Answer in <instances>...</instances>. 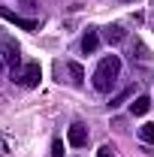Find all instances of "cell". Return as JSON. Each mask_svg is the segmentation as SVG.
<instances>
[{
  "label": "cell",
  "mask_w": 154,
  "mask_h": 157,
  "mask_svg": "<svg viewBox=\"0 0 154 157\" xmlns=\"http://www.w3.org/2000/svg\"><path fill=\"white\" fill-rule=\"evenodd\" d=\"M118 73H121V58L118 55H106V58L97 63V70H94V88L97 91H112L115 88V82H118Z\"/></svg>",
  "instance_id": "1"
},
{
  "label": "cell",
  "mask_w": 154,
  "mask_h": 157,
  "mask_svg": "<svg viewBox=\"0 0 154 157\" xmlns=\"http://www.w3.org/2000/svg\"><path fill=\"white\" fill-rule=\"evenodd\" d=\"M39 78H42V70H39L37 60H30L24 67H12V82H18L21 88H37Z\"/></svg>",
  "instance_id": "2"
},
{
  "label": "cell",
  "mask_w": 154,
  "mask_h": 157,
  "mask_svg": "<svg viewBox=\"0 0 154 157\" xmlns=\"http://www.w3.org/2000/svg\"><path fill=\"white\" fill-rule=\"evenodd\" d=\"M0 60H6L9 67H21V48H18V42L3 39V42H0Z\"/></svg>",
  "instance_id": "3"
},
{
  "label": "cell",
  "mask_w": 154,
  "mask_h": 157,
  "mask_svg": "<svg viewBox=\"0 0 154 157\" xmlns=\"http://www.w3.org/2000/svg\"><path fill=\"white\" fill-rule=\"evenodd\" d=\"M0 18H6L9 24H15V27H21V30H37V21L33 18H21L18 12H12L9 6H0Z\"/></svg>",
  "instance_id": "4"
},
{
  "label": "cell",
  "mask_w": 154,
  "mask_h": 157,
  "mask_svg": "<svg viewBox=\"0 0 154 157\" xmlns=\"http://www.w3.org/2000/svg\"><path fill=\"white\" fill-rule=\"evenodd\" d=\"M67 142H70L73 148H85V145H88V127H85V124H73V127L67 130Z\"/></svg>",
  "instance_id": "5"
},
{
  "label": "cell",
  "mask_w": 154,
  "mask_h": 157,
  "mask_svg": "<svg viewBox=\"0 0 154 157\" xmlns=\"http://www.w3.org/2000/svg\"><path fill=\"white\" fill-rule=\"evenodd\" d=\"M97 48H100V33H97V27H88V33L82 36V52L85 55H94Z\"/></svg>",
  "instance_id": "6"
},
{
  "label": "cell",
  "mask_w": 154,
  "mask_h": 157,
  "mask_svg": "<svg viewBox=\"0 0 154 157\" xmlns=\"http://www.w3.org/2000/svg\"><path fill=\"white\" fill-rule=\"evenodd\" d=\"M124 36H127V30H124L121 24H109V27H106V39H109L112 45H118V42H124Z\"/></svg>",
  "instance_id": "7"
},
{
  "label": "cell",
  "mask_w": 154,
  "mask_h": 157,
  "mask_svg": "<svg viewBox=\"0 0 154 157\" xmlns=\"http://www.w3.org/2000/svg\"><path fill=\"white\" fill-rule=\"evenodd\" d=\"M67 73H70V82H73V85H82V82H85V70H82V63H76V60L67 63Z\"/></svg>",
  "instance_id": "8"
},
{
  "label": "cell",
  "mask_w": 154,
  "mask_h": 157,
  "mask_svg": "<svg viewBox=\"0 0 154 157\" xmlns=\"http://www.w3.org/2000/svg\"><path fill=\"white\" fill-rule=\"evenodd\" d=\"M133 94H136V88H133V85H127L124 91H118L115 97H112V103H109V106H112V109H118V106H124V103L133 97Z\"/></svg>",
  "instance_id": "9"
},
{
  "label": "cell",
  "mask_w": 154,
  "mask_h": 157,
  "mask_svg": "<svg viewBox=\"0 0 154 157\" xmlns=\"http://www.w3.org/2000/svg\"><path fill=\"white\" fill-rule=\"evenodd\" d=\"M148 109H151V100L148 97H136L133 103H130V112H133V115H145Z\"/></svg>",
  "instance_id": "10"
},
{
  "label": "cell",
  "mask_w": 154,
  "mask_h": 157,
  "mask_svg": "<svg viewBox=\"0 0 154 157\" xmlns=\"http://www.w3.org/2000/svg\"><path fill=\"white\" fill-rule=\"evenodd\" d=\"M139 139L148 142V145H154V124H142L139 127Z\"/></svg>",
  "instance_id": "11"
},
{
  "label": "cell",
  "mask_w": 154,
  "mask_h": 157,
  "mask_svg": "<svg viewBox=\"0 0 154 157\" xmlns=\"http://www.w3.org/2000/svg\"><path fill=\"white\" fill-rule=\"evenodd\" d=\"M52 157H64V142H60V139L52 142Z\"/></svg>",
  "instance_id": "12"
},
{
  "label": "cell",
  "mask_w": 154,
  "mask_h": 157,
  "mask_svg": "<svg viewBox=\"0 0 154 157\" xmlns=\"http://www.w3.org/2000/svg\"><path fill=\"white\" fill-rule=\"evenodd\" d=\"M97 157H115V148H112V145H103V148L97 151Z\"/></svg>",
  "instance_id": "13"
},
{
  "label": "cell",
  "mask_w": 154,
  "mask_h": 157,
  "mask_svg": "<svg viewBox=\"0 0 154 157\" xmlns=\"http://www.w3.org/2000/svg\"><path fill=\"white\" fill-rule=\"evenodd\" d=\"M0 70H3V60H0Z\"/></svg>",
  "instance_id": "14"
}]
</instances>
